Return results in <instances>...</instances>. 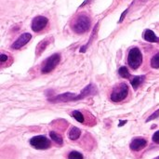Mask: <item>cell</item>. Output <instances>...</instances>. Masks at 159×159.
Masks as SVG:
<instances>
[{
	"label": "cell",
	"mask_w": 159,
	"mask_h": 159,
	"mask_svg": "<svg viewBox=\"0 0 159 159\" xmlns=\"http://www.w3.org/2000/svg\"><path fill=\"white\" fill-rule=\"evenodd\" d=\"M91 20L90 18L87 14H80L76 17L73 23V31L78 34H83L86 32H88L90 28Z\"/></svg>",
	"instance_id": "6da1fadb"
},
{
	"label": "cell",
	"mask_w": 159,
	"mask_h": 159,
	"mask_svg": "<svg viewBox=\"0 0 159 159\" xmlns=\"http://www.w3.org/2000/svg\"><path fill=\"white\" fill-rule=\"evenodd\" d=\"M129 94V87L126 83H120L116 85L112 93H111V101L115 102H119L127 98Z\"/></svg>",
	"instance_id": "7a4b0ae2"
},
{
	"label": "cell",
	"mask_w": 159,
	"mask_h": 159,
	"mask_svg": "<svg viewBox=\"0 0 159 159\" xmlns=\"http://www.w3.org/2000/svg\"><path fill=\"white\" fill-rule=\"evenodd\" d=\"M143 62V54L138 48H132L128 55V64L132 69H138Z\"/></svg>",
	"instance_id": "3957f363"
},
{
	"label": "cell",
	"mask_w": 159,
	"mask_h": 159,
	"mask_svg": "<svg viewBox=\"0 0 159 159\" xmlns=\"http://www.w3.org/2000/svg\"><path fill=\"white\" fill-rule=\"evenodd\" d=\"M61 61V54L60 53H54L52 54L50 57L47 58L45 60V61L42 64V68H41V73L42 74H48L50 72H52L56 66L59 64Z\"/></svg>",
	"instance_id": "277c9868"
},
{
	"label": "cell",
	"mask_w": 159,
	"mask_h": 159,
	"mask_svg": "<svg viewBox=\"0 0 159 159\" xmlns=\"http://www.w3.org/2000/svg\"><path fill=\"white\" fill-rule=\"evenodd\" d=\"M30 144L32 145V147L37 150H46L51 146L50 141L44 135H38L33 137L30 140Z\"/></svg>",
	"instance_id": "5b68a950"
},
{
	"label": "cell",
	"mask_w": 159,
	"mask_h": 159,
	"mask_svg": "<svg viewBox=\"0 0 159 159\" xmlns=\"http://www.w3.org/2000/svg\"><path fill=\"white\" fill-rule=\"evenodd\" d=\"M48 101L50 102H75V101H79L78 100V95L75 94V93H71V92H66V93H62L60 95H57L53 98H49Z\"/></svg>",
	"instance_id": "8992f818"
},
{
	"label": "cell",
	"mask_w": 159,
	"mask_h": 159,
	"mask_svg": "<svg viewBox=\"0 0 159 159\" xmlns=\"http://www.w3.org/2000/svg\"><path fill=\"white\" fill-rule=\"evenodd\" d=\"M48 23V19L45 16H36L32 20V30L35 33L41 32L43 29L46 28V26Z\"/></svg>",
	"instance_id": "52a82bcc"
},
{
	"label": "cell",
	"mask_w": 159,
	"mask_h": 159,
	"mask_svg": "<svg viewBox=\"0 0 159 159\" xmlns=\"http://www.w3.org/2000/svg\"><path fill=\"white\" fill-rule=\"evenodd\" d=\"M32 38V34L29 33H24L22 34H20V36L12 44L11 48L13 49H20V48H22L23 46H25Z\"/></svg>",
	"instance_id": "ba28073f"
},
{
	"label": "cell",
	"mask_w": 159,
	"mask_h": 159,
	"mask_svg": "<svg viewBox=\"0 0 159 159\" xmlns=\"http://www.w3.org/2000/svg\"><path fill=\"white\" fill-rule=\"evenodd\" d=\"M147 145V141L143 138H134L130 143V149L132 151L138 152L143 150Z\"/></svg>",
	"instance_id": "9c48e42d"
},
{
	"label": "cell",
	"mask_w": 159,
	"mask_h": 159,
	"mask_svg": "<svg viewBox=\"0 0 159 159\" xmlns=\"http://www.w3.org/2000/svg\"><path fill=\"white\" fill-rule=\"evenodd\" d=\"M50 41H51V37H50V36H48V37H46L45 39H43L42 41H40V42L37 44V46H36V48H35V56H36V57H39V56L42 54V52H43V51L48 48V46L49 45Z\"/></svg>",
	"instance_id": "30bf717a"
},
{
	"label": "cell",
	"mask_w": 159,
	"mask_h": 159,
	"mask_svg": "<svg viewBox=\"0 0 159 159\" xmlns=\"http://www.w3.org/2000/svg\"><path fill=\"white\" fill-rule=\"evenodd\" d=\"M143 38L148 41V42H151V43H157L159 42V38L156 35V34L150 30V29H147L145 30L144 34H143Z\"/></svg>",
	"instance_id": "8fae6325"
},
{
	"label": "cell",
	"mask_w": 159,
	"mask_h": 159,
	"mask_svg": "<svg viewBox=\"0 0 159 159\" xmlns=\"http://www.w3.org/2000/svg\"><path fill=\"white\" fill-rule=\"evenodd\" d=\"M80 135H81V130L76 127H72L71 129L69 130V133H68V137L72 141L77 140L80 137Z\"/></svg>",
	"instance_id": "7c38bea8"
},
{
	"label": "cell",
	"mask_w": 159,
	"mask_h": 159,
	"mask_svg": "<svg viewBox=\"0 0 159 159\" xmlns=\"http://www.w3.org/2000/svg\"><path fill=\"white\" fill-rule=\"evenodd\" d=\"M145 80V75H139V76H135L132 78V80L130 81V84L132 86V88L134 89H137L139 88L140 85L143 84V82H144Z\"/></svg>",
	"instance_id": "4fadbf2b"
},
{
	"label": "cell",
	"mask_w": 159,
	"mask_h": 159,
	"mask_svg": "<svg viewBox=\"0 0 159 159\" xmlns=\"http://www.w3.org/2000/svg\"><path fill=\"white\" fill-rule=\"evenodd\" d=\"M49 136H50L51 140H52V141H54L57 144H59V145H62V143H63V140H62V138H61V136L60 134H58V133H57V132H55V131H50V132H49Z\"/></svg>",
	"instance_id": "5bb4252c"
},
{
	"label": "cell",
	"mask_w": 159,
	"mask_h": 159,
	"mask_svg": "<svg viewBox=\"0 0 159 159\" xmlns=\"http://www.w3.org/2000/svg\"><path fill=\"white\" fill-rule=\"evenodd\" d=\"M71 116L76 121H78L79 123H84V116H83V114L81 112H79V111H73Z\"/></svg>",
	"instance_id": "9a60e30c"
},
{
	"label": "cell",
	"mask_w": 159,
	"mask_h": 159,
	"mask_svg": "<svg viewBox=\"0 0 159 159\" xmlns=\"http://www.w3.org/2000/svg\"><path fill=\"white\" fill-rule=\"evenodd\" d=\"M118 74L121 77L123 78H129L130 76V74H129V71L127 67L125 66H122L118 69Z\"/></svg>",
	"instance_id": "2e32d148"
},
{
	"label": "cell",
	"mask_w": 159,
	"mask_h": 159,
	"mask_svg": "<svg viewBox=\"0 0 159 159\" xmlns=\"http://www.w3.org/2000/svg\"><path fill=\"white\" fill-rule=\"evenodd\" d=\"M97 27H98V24L96 25V27L94 28V30H93V32H92V34H91V35H90V38H89V41L85 45V46H83L81 48H80V52H85L86 51V49L89 48V46L90 45V43L92 42V40H93V37H94V34H95V33H96V30H97Z\"/></svg>",
	"instance_id": "e0dca14e"
},
{
	"label": "cell",
	"mask_w": 159,
	"mask_h": 159,
	"mask_svg": "<svg viewBox=\"0 0 159 159\" xmlns=\"http://www.w3.org/2000/svg\"><path fill=\"white\" fill-rule=\"evenodd\" d=\"M151 66L152 68L158 69L159 68V52L157 53L151 60Z\"/></svg>",
	"instance_id": "ac0fdd59"
},
{
	"label": "cell",
	"mask_w": 159,
	"mask_h": 159,
	"mask_svg": "<svg viewBox=\"0 0 159 159\" xmlns=\"http://www.w3.org/2000/svg\"><path fill=\"white\" fill-rule=\"evenodd\" d=\"M68 159H84V157L77 151H72L68 155Z\"/></svg>",
	"instance_id": "d6986e66"
},
{
	"label": "cell",
	"mask_w": 159,
	"mask_h": 159,
	"mask_svg": "<svg viewBox=\"0 0 159 159\" xmlns=\"http://www.w3.org/2000/svg\"><path fill=\"white\" fill-rule=\"evenodd\" d=\"M159 117V109L158 110H157L154 114H152L147 119H146V122H150V121H152V120H154V119H156V118H157Z\"/></svg>",
	"instance_id": "ffe728a7"
},
{
	"label": "cell",
	"mask_w": 159,
	"mask_h": 159,
	"mask_svg": "<svg viewBox=\"0 0 159 159\" xmlns=\"http://www.w3.org/2000/svg\"><path fill=\"white\" fill-rule=\"evenodd\" d=\"M153 141L156 143H158L159 144V130H157V132H155V134L153 135Z\"/></svg>",
	"instance_id": "44dd1931"
},
{
	"label": "cell",
	"mask_w": 159,
	"mask_h": 159,
	"mask_svg": "<svg viewBox=\"0 0 159 159\" xmlns=\"http://www.w3.org/2000/svg\"><path fill=\"white\" fill-rule=\"evenodd\" d=\"M7 59H8V57H7V55H6V54H1L0 55V60H1V64H3L5 61H7Z\"/></svg>",
	"instance_id": "7402d4cb"
},
{
	"label": "cell",
	"mask_w": 159,
	"mask_h": 159,
	"mask_svg": "<svg viewBox=\"0 0 159 159\" xmlns=\"http://www.w3.org/2000/svg\"><path fill=\"white\" fill-rule=\"evenodd\" d=\"M128 11H129V8H127V9L122 13V15H121V17H120V19H119V20H118V23H121V22L123 21V20L125 19V17H126V15H127Z\"/></svg>",
	"instance_id": "603a6c76"
},
{
	"label": "cell",
	"mask_w": 159,
	"mask_h": 159,
	"mask_svg": "<svg viewBox=\"0 0 159 159\" xmlns=\"http://www.w3.org/2000/svg\"><path fill=\"white\" fill-rule=\"evenodd\" d=\"M127 123V121L125 120V121H120V124H119V127H121V126H123V125H125Z\"/></svg>",
	"instance_id": "cb8c5ba5"
},
{
	"label": "cell",
	"mask_w": 159,
	"mask_h": 159,
	"mask_svg": "<svg viewBox=\"0 0 159 159\" xmlns=\"http://www.w3.org/2000/svg\"><path fill=\"white\" fill-rule=\"evenodd\" d=\"M155 159H159V157H157V158H155Z\"/></svg>",
	"instance_id": "d4e9b609"
}]
</instances>
